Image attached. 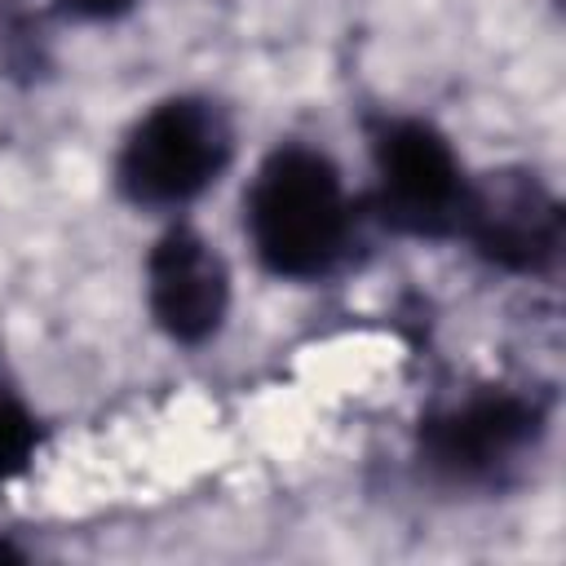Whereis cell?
Masks as SVG:
<instances>
[{
	"instance_id": "1",
	"label": "cell",
	"mask_w": 566,
	"mask_h": 566,
	"mask_svg": "<svg viewBox=\"0 0 566 566\" xmlns=\"http://www.w3.org/2000/svg\"><path fill=\"white\" fill-rule=\"evenodd\" d=\"M243 239L279 283L332 279L358 239V199L340 164L310 142H279L243 186Z\"/></svg>"
},
{
	"instance_id": "2",
	"label": "cell",
	"mask_w": 566,
	"mask_h": 566,
	"mask_svg": "<svg viewBox=\"0 0 566 566\" xmlns=\"http://www.w3.org/2000/svg\"><path fill=\"white\" fill-rule=\"evenodd\" d=\"M234 115L212 93H168L150 102L119 137L111 181L115 195L150 217L199 203L234 164Z\"/></svg>"
},
{
	"instance_id": "7",
	"label": "cell",
	"mask_w": 566,
	"mask_h": 566,
	"mask_svg": "<svg viewBox=\"0 0 566 566\" xmlns=\"http://www.w3.org/2000/svg\"><path fill=\"white\" fill-rule=\"evenodd\" d=\"M40 420L22 402V394L0 376V478L22 473L40 451Z\"/></svg>"
},
{
	"instance_id": "8",
	"label": "cell",
	"mask_w": 566,
	"mask_h": 566,
	"mask_svg": "<svg viewBox=\"0 0 566 566\" xmlns=\"http://www.w3.org/2000/svg\"><path fill=\"white\" fill-rule=\"evenodd\" d=\"M66 18H75V22H119V18H128L142 0H53Z\"/></svg>"
},
{
	"instance_id": "4",
	"label": "cell",
	"mask_w": 566,
	"mask_h": 566,
	"mask_svg": "<svg viewBox=\"0 0 566 566\" xmlns=\"http://www.w3.org/2000/svg\"><path fill=\"white\" fill-rule=\"evenodd\" d=\"M371 212L407 239H455L473 172L451 137L420 115H380L367 124Z\"/></svg>"
},
{
	"instance_id": "3",
	"label": "cell",
	"mask_w": 566,
	"mask_h": 566,
	"mask_svg": "<svg viewBox=\"0 0 566 566\" xmlns=\"http://www.w3.org/2000/svg\"><path fill=\"white\" fill-rule=\"evenodd\" d=\"M544 429L548 411L535 394L478 385L424 411L416 455L424 473L451 491H500L522 478Z\"/></svg>"
},
{
	"instance_id": "5",
	"label": "cell",
	"mask_w": 566,
	"mask_h": 566,
	"mask_svg": "<svg viewBox=\"0 0 566 566\" xmlns=\"http://www.w3.org/2000/svg\"><path fill=\"white\" fill-rule=\"evenodd\" d=\"M460 243L509 274H544L562 252V208L553 190L522 168H500L469 181Z\"/></svg>"
},
{
	"instance_id": "6",
	"label": "cell",
	"mask_w": 566,
	"mask_h": 566,
	"mask_svg": "<svg viewBox=\"0 0 566 566\" xmlns=\"http://www.w3.org/2000/svg\"><path fill=\"white\" fill-rule=\"evenodd\" d=\"M146 314L181 349L208 345L230 318V265L208 234L186 221L159 230L142 265Z\"/></svg>"
},
{
	"instance_id": "9",
	"label": "cell",
	"mask_w": 566,
	"mask_h": 566,
	"mask_svg": "<svg viewBox=\"0 0 566 566\" xmlns=\"http://www.w3.org/2000/svg\"><path fill=\"white\" fill-rule=\"evenodd\" d=\"M18 557H27V553H22V548H18L9 535H0V562H18Z\"/></svg>"
}]
</instances>
